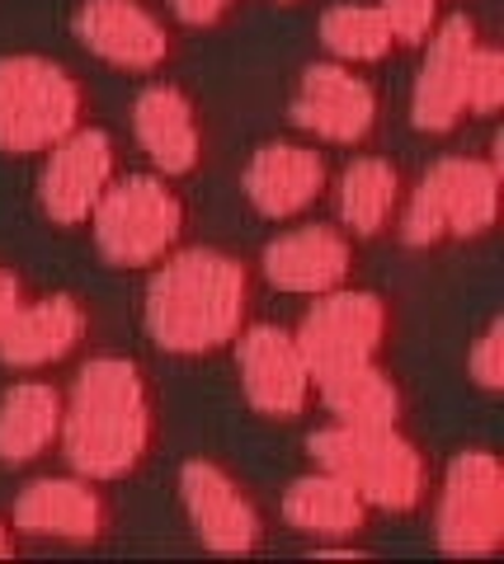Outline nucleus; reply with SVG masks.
Wrapping results in <instances>:
<instances>
[{"mask_svg":"<svg viewBox=\"0 0 504 564\" xmlns=\"http://www.w3.org/2000/svg\"><path fill=\"white\" fill-rule=\"evenodd\" d=\"M62 447L85 480H124L156 447V395L142 367L95 358L66 400Z\"/></svg>","mask_w":504,"mask_h":564,"instance_id":"obj_1","label":"nucleus"},{"mask_svg":"<svg viewBox=\"0 0 504 564\" xmlns=\"http://www.w3.org/2000/svg\"><path fill=\"white\" fill-rule=\"evenodd\" d=\"M255 306L250 269L222 250H184L147 288V329L165 352L203 358L240 339Z\"/></svg>","mask_w":504,"mask_h":564,"instance_id":"obj_2","label":"nucleus"},{"mask_svg":"<svg viewBox=\"0 0 504 564\" xmlns=\"http://www.w3.org/2000/svg\"><path fill=\"white\" fill-rule=\"evenodd\" d=\"M311 462L350 480L368 508L382 513H410L425 503L429 466L425 452L396 429V423H335L311 437Z\"/></svg>","mask_w":504,"mask_h":564,"instance_id":"obj_3","label":"nucleus"},{"mask_svg":"<svg viewBox=\"0 0 504 564\" xmlns=\"http://www.w3.org/2000/svg\"><path fill=\"white\" fill-rule=\"evenodd\" d=\"M90 90L52 57H0V151L43 155L85 128Z\"/></svg>","mask_w":504,"mask_h":564,"instance_id":"obj_4","label":"nucleus"},{"mask_svg":"<svg viewBox=\"0 0 504 564\" xmlns=\"http://www.w3.org/2000/svg\"><path fill=\"white\" fill-rule=\"evenodd\" d=\"M90 226H95L99 254L114 269H147V263H161L165 254H175V245L184 240L189 212L165 180L128 174V180L109 184Z\"/></svg>","mask_w":504,"mask_h":564,"instance_id":"obj_5","label":"nucleus"},{"mask_svg":"<svg viewBox=\"0 0 504 564\" xmlns=\"http://www.w3.org/2000/svg\"><path fill=\"white\" fill-rule=\"evenodd\" d=\"M500 207V170L476 155H448L433 165L406 207L401 236L406 245L472 240L495 226Z\"/></svg>","mask_w":504,"mask_h":564,"instance_id":"obj_6","label":"nucleus"},{"mask_svg":"<svg viewBox=\"0 0 504 564\" xmlns=\"http://www.w3.org/2000/svg\"><path fill=\"white\" fill-rule=\"evenodd\" d=\"M392 339V311L377 292L335 288L307 311L298 344L311 362V377H330L344 367L377 362Z\"/></svg>","mask_w":504,"mask_h":564,"instance_id":"obj_7","label":"nucleus"},{"mask_svg":"<svg viewBox=\"0 0 504 564\" xmlns=\"http://www.w3.org/2000/svg\"><path fill=\"white\" fill-rule=\"evenodd\" d=\"M504 541V470L491 452H458L439 494V545L448 555H491Z\"/></svg>","mask_w":504,"mask_h":564,"instance_id":"obj_8","label":"nucleus"},{"mask_svg":"<svg viewBox=\"0 0 504 564\" xmlns=\"http://www.w3.org/2000/svg\"><path fill=\"white\" fill-rule=\"evenodd\" d=\"M240 386L255 414L265 419H302L311 395H317V377L298 344V334L278 325H246L240 329Z\"/></svg>","mask_w":504,"mask_h":564,"instance_id":"obj_9","label":"nucleus"},{"mask_svg":"<svg viewBox=\"0 0 504 564\" xmlns=\"http://www.w3.org/2000/svg\"><path fill=\"white\" fill-rule=\"evenodd\" d=\"M114 174H118L114 137L99 128H81L47 151V165L39 180V203L57 226H81L95 217V207L104 193H109Z\"/></svg>","mask_w":504,"mask_h":564,"instance_id":"obj_10","label":"nucleus"},{"mask_svg":"<svg viewBox=\"0 0 504 564\" xmlns=\"http://www.w3.org/2000/svg\"><path fill=\"white\" fill-rule=\"evenodd\" d=\"M425 66L415 76L410 113L420 132H453L467 118V70H472V52L481 47L476 24L467 14L439 20V29L429 33Z\"/></svg>","mask_w":504,"mask_h":564,"instance_id":"obj_11","label":"nucleus"},{"mask_svg":"<svg viewBox=\"0 0 504 564\" xmlns=\"http://www.w3.org/2000/svg\"><path fill=\"white\" fill-rule=\"evenodd\" d=\"M298 128L317 132L321 141L354 147L377 128V90L340 62H317L302 70V85L292 95Z\"/></svg>","mask_w":504,"mask_h":564,"instance_id":"obj_12","label":"nucleus"},{"mask_svg":"<svg viewBox=\"0 0 504 564\" xmlns=\"http://www.w3.org/2000/svg\"><path fill=\"white\" fill-rule=\"evenodd\" d=\"M180 494L189 508V522L203 545H213L222 555H246L265 536V522H259V508L246 489L222 466L213 462H189L180 475Z\"/></svg>","mask_w":504,"mask_h":564,"instance_id":"obj_13","label":"nucleus"},{"mask_svg":"<svg viewBox=\"0 0 504 564\" xmlns=\"http://www.w3.org/2000/svg\"><path fill=\"white\" fill-rule=\"evenodd\" d=\"M76 33L99 62L124 70H156L175 52L170 29L137 0H81Z\"/></svg>","mask_w":504,"mask_h":564,"instance_id":"obj_14","label":"nucleus"},{"mask_svg":"<svg viewBox=\"0 0 504 564\" xmlns=\"http://www.w3.org/2000/svg\"><path fill=\"white\" fill-rule=\"evenodd\" d=\"M330 184V170H325V155L298 147V141H265L246 174H240V188H246L250 207L269 221H288V217H302L307 207L321 203V193Z\"/></svg>","mask_w":504,"mask_h":564,"instance_id":"obj_15","label":"nucleus"},{"mask_svg":"<svg viewBox=\"0 0 504 564\" xmlns=\"http://www.w3.org/2000/svg\"><path fill=\"white\" fill-rule=\"evenodd\" d=\"M350 273H354V245L335 226H298V231L269 240L265 250V278L278 292L325 296L344 288Z\"/></svg>","mask_w":504,"mask_h":564,"instance_id":"obj_16","label":"nucleus"},{"mask_svg":"<svg viewBox=\"0 0 504 564\" xmlns=\"http://www.w3.org/2000/svg\"><path fill=\"white\" fill-rule=\"evenodd\" d=\"M132 128L142 151L151 155V165L175 180V174H194L203 165V128L199 109L180 85H147L132 104Z\"/></svg>","mask_w":504,"mask_h":564,"instance_id":"obj_17","label":"nucleus"},{"mask_svg":"<svg viewBox=\"0 0 504 564\" xmlns=\"http://www.w3.org/2000/svg\"><path fill=\"white\" fill-rule=\"evenodd\" d=\"M10 527H20L29 536H52V541H95L109 527V503L99 499V489L90 480H33L14 499Z\"/></svg>","mask_w":504,"mask_h":564,"instance_id":"obj_18","label":"nucleus"},{"mask_svg":"<svg viewBox=\"0 0 504 564\" xmlns=\"http://www.w3.org/2000/svg\"><path fill=\"white\" fill-rule=\"evenodd\" d=\"M90 315L76 296H43L24 302L20 315L0 334V362L6 367H52L85 344Z\"/></svg>","mask_w":504,"mask_h":564,"instance_id":"obj_19","label":"nucleus"},{"mask_svg":"<svg viewBox=\"0 0 504 564\" xmlns=\"http://www.w3.org/2000/svg\"><path fill=\"white\" fill-rule=\"evenodd\" d=\"M283 518L325 545L354 541L368 527V499L350 480H340L335 470H317L292 480V489L283 494Z\"/></svg>","mask_w":504,"mask_h":564,"instance_id":"obj_20","label":"nucleus"},{"mask_svg":"<svg viewBox=\"0 0 504 564\" xmlns=\"http://www.w3.org/2000/svg\"><path fill=\"white\" fill-rule=\"evenodd\" d=\"M62 419H66V395L52 381H20L0 400V462L24 466L62 443Z\"/></svg>","mask_w":504,"mask_h":564,"instance_id":"obj_21","label":"nucleus"},{"mask_svg":"<svg viewBox=\"0 0 504 564\" xmlns=\"http://www.w3.org/2000/svg\"><path fill=\"white\" fill-rule=\"evenodd\" d=\"M317 395L340 423H401V386H396L377 362L344 367V372L317 377Z\"/></svg>","mask_w":504,"mask_h":564,"instance_id":"obj_22","label":"nucleus"},{"mask_svg":"<svg viewBox=\"0 0 504 564\" xmlns=\"http://www.w3.org/2000/svg\"><path fill=\"white\" fill-rule=\"evenodd\" d=\"M401 207V170L377 155H358L340 180V217L354 236H382Z\"/></svg>","mask_w":504,"mask_h":564,"instance_id":"obj_23","label":"nucleus"},{"mask_svg":"<svg viewBox=\"0 0 504 564\" xmlns=\"http://www.w3.org/2000/svg\"><path fill=\"white\" fill-rule=\"evenodd\" d=\"M321 43L335 52L340 62L358 66V62L392 57L396 33L377 6H335V10H325V20H321Z\"/></svg>","mask_w":504,"mask_h":564,"instance_id":"obj_24","label":"nucleus"},{"mask_svg":"<svg viewBox=\"0 0 504 564\" xmlns=\"http://www.w3.org/2000/svg\"><path fill=\"white\" fill-rule=\"evenodd\" d=\"M504 99V57L495 47H476L472 52V70H467V113L476 118H495Z\"/></svg>","mask_w":504,"mask_h":564,"instance_id":"obj_25","label":"nucleus"},{"mask_svg":"<svg viewBox=\"0 0 504 564\" xmlns=\"http://www.w3.org/2000/svg\"><path fill=\"white\" fill-rule=\"evenodd\" d=\"M377 10L387 14L396 43H425L443 20V0H382Z\"/></svg>","mask_w":504,"mask_h":564,"instance_id":"obj_26","label":"nucleus"},{"mask_svg":"<svg viewBox=\"0 0 504 564\" xmlns=\"http://www.w3.org/2000/svg\"><path fill=\"white\" fill-rule=\"evenodd\" d=\"M500 321L485 325V334L476 339L472 348V381L481 386V391H500L504 386V339H500Z\"/></svg>","mask_w":504,"mask_h":564,"instance_id":"obj_27","label":"nucleus"},{"mask_svg":"<svg viewBox=\"0 0 504 564\" xmlns=\"http://www.w3.org/2000/svg\"><path fill=\"white\" fill-rule=\"evenodd\" d=\"M236 6L240 0H170V10H175L189 29H213V24L227 20Z\"/></svg>","mask_w":504,"mask_h":564,"instance_id":"obj_28","label":"nucleus"},{"mask_svg":"<svg viewBox=\"0 0 504 564\" xmlns=\"http://www.w3.org/2000/svg\"><path fill=\"white\" fill-rule=\"evenodd\" d=\"M29 302V292H24V278L14 273V269H6L0 263V334H6V325L20 315V306Z\"/></svg>","mask_w":504,"mask_h":564,"instance_id":"obj_29","label":"nucleus"},{"mask_svg":"<svg viewBox=\"0 0 504 564\" xmlns=\"http://www.w3.org/2000/svg\"><path fill=\"white\" fill-rule=\"evenodd\" d=\"M14 551V536H10V522L0 518V555H10Z\"/></svg>","mask_w":504,"mask_h":564,"instance_id":"obj_30","label":"nucleus"},{"mask_svg":"<svg viewBox=\"0 0 504 564\" xmlns=\"http://www.w3.org/2000/svg\"><path fill=\"white\" fill-rule=\"evenodd\" d=\"M283 6H292V0H283Z\"/></svg>","mask_w":504,"mask_h":564,"instance_id":"obj_31","label":"nucleus"}]
</instances>
